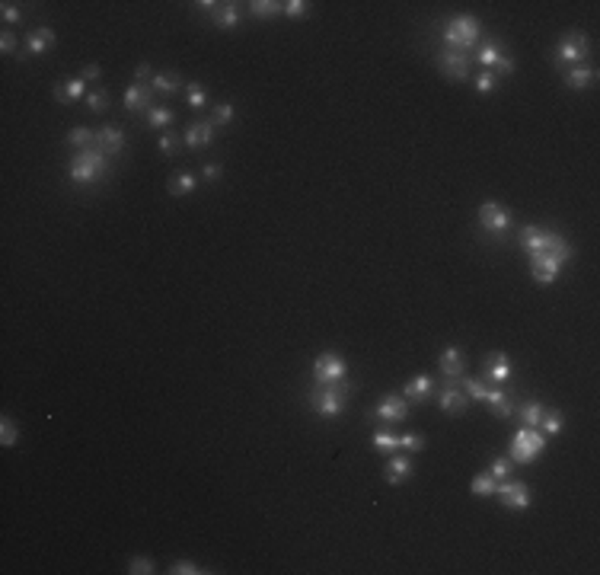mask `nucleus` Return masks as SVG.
<instances>
[{
    "label": "nucleus",
    "instance_id": "1",
    "mask_svg": "<svg viewBox=\"0 0 600 575\" xmlns=\"http://www.w3.org/2000/svg\"><path fill=\"white\" fill-rule=\"evenodd\" d=\"M521 246L527 250V256H530V275L537 278L540 284H552L556 278H559L562 265L572 259V243L566 240V236H559L556 230H546V227H537V224H530V227H521Z\"/></svg>",
    "mask_w": 600,
    "mask_h": 575
},
{
    "label": "nucleus",
    "instance_id": "2",
    "mask_svg": "<svg viewBox=\"0 0 600 575\" xmlns=\"http://www.w3.org/2000/svg\"><path fill=\"white\" fill-rule=\"evenodd\" d=\"M112 170V160L106 157L103 151H99L96 144L87 147V151H77L74 157H70V167H68V176L74 182H80V186H87V182H99L106 179Z\"/></svg>",
    "mask_w": 600,
    "mask_h": 575
},
{
    "label": "nucleus",
    "instance_id": "3",
    "mask_svg": "<svg viewBox=\"0 0 600 575\" xmlns=\"http://www.w3.org/2000/svg\"><path fill=\"white\" fill-rule=\"evenodd\" d=\"M479 32H483V23L476 16L469 13H460L454 20L444 23V49H454V51H463L469 55V49H476L479 45Z\"/></svg>",
    "mask_w": 600,
    "mask_h": 575
},
{
    "label": "nucleus",
    "instance_id": "4",
    "mask_svg": "<svg viewBox=\"0 0 600 575\" xmlns=\"http://www.w3.org/2000/svg\"><path fill=\"white\" fill-rule=\"evenodd\" d=\"M307 403L317 416L323 419H336L348 403V393H345V384H332V387H323V384H313V390L307 393Z\"/></svg>",
    "mask_w": 600,
    "mask_h": 575
},
{
    "label": "nucleus",
    "instance_id": "5",
    "mask_svg": "<svg viewBox=\"0 0 600 575\" xmlns=\"http://www.w3.org/2000/svg\"><path fill=\"white\" fill-rule=\"evenodd\" d=\"M546 435L540 429H530V425H521L518 429V435L511 438V454L508 457L514 460V464H521V467H527V464H533V460L540 457L546 450Z\"/></svg>",
    "mask_w": 600,
    "mask_h": 575
},
{
    "label": "nucleus",
    "instance_id": "6",
    "mask_svg": "<svg viewBox=\"0 0 600 575\" xmlns=\"http://www.w3.org/2000/svg\"><path fill=\"white\" fill-rule=\"evenodd\" d=\"M345 377H348V365L338 352H319L313 358V384L332 387V384H342Z\"/></svg>",
    "mask_w": 600,
    "mask_h": 575
},
{
    "label": "nucleus",
    "instance_id": "7",
    "mask_svg": "<svg viewBox=\"0 0 600 575\" xmlns=\"http://www.w3.org/2000/svg\"><path fill=\"white\" fill-rule=\"evenodd\" d=\"M495 495L498 502H502L504 508H511V512H524V508L533 505V492L527 483H521V479H498L495 486Z\"/></svg>",
    "mask_w": 600,
    "mask_h": 575
},
{
    "label": "nucleus",
    "instance_id": "8",
    "mask_svg": "<svg viewBox=\"0 0 600 575\" xmlns=\"http://www.w3.org/2000/svg\"><path fill=\"white\" fill-rule=\"evenodd\" d=\"M476 221L489 236H502V234H508V227H511V211L504 208V205H498V201H483Z\"/></svg>",
    "mask_w": 600,
    "mask_h": 575
},
{
    "label": "nucleus",
    "instance_id": "9",
    "mask_svg": "<svg viewBox=\"0 0 600 575\" xmlns=\"http://www.w3.org/2000/svg\"><path fill=\"white\" fill-rule=\"evenodd\" d=\"M435 400H438V406H441V412H447V416H463L466 406H469V400L460 390V384L450 381V377H444L441 387H435Z\"/></svg>",
    "mask_w": 600,
    "mask_h": 575
},
{
    "label": "nucleus",
    "instance_id": "10",
    "mask_svg": "<svg viewBox=\"0 0 600 575\" xmlns=\"http://www.w3.org/2000/svg\"><path fill=\"white\" fill-rule=\"evenodd\" d=\"M587 49H591V45H587V35L585 32H568L566 39L556 45V64H568V68H575V64H585Z\"/></svg>",
    "mask_w": 600,
    "mask_h": 575
},
{
    "label": "nucleus",
    "instance_id": "11",
    "mask_svg": "<svg viewBox=\"0 0 600 575\" xmlns=\"http://www.w3.org/2000/svg\"><path fill=\"white\" fill-rule=\"evenodd\" d=\"M182 144L189 151H205V147L214 144V122L211 118H195L186 125V134H182Z\"/></svg>",
    "mask_w": 600,
    "mask_h": 575
},
{
    "label": "nucleus",
    "instance_id": "12",
    "mask_svg": "<svg viewBox=\"0 0 600 575\" xmlns=\"http://www.w3.org/2000/svg\"><path fill=\"white\" fill-rule=\"evenodd\" d=\"M438 367H441V377H450V381H460L466 374V352L460 346H447L438 358Z\"/></svg>",
    "mask_w": 600,
    "mask_h": 575
},
{
    "label": "nucleus",
    "instance_id": "13",
    "mask_svg": "<svg viewBox=\"0 0 600 575\" xmlns=\"http://www.w3.org/2000/svg\"><path fill=\"white\" fill-rule=\"evenodd\" d=\"M469 61H473V58L463 55V51H454V49H444L441 55H438V68H441L447 77H454V80H466Z\"/></svg>",
    "mask_w": 600,
    "mask_h": 575
},
{
    "label": "nucleus",
    "instance_id": "14",
    "mask_svg": "<svg viewBox=\"0 0 600 575\" xmlns=\"http://www.w3.org/2000/svg\"><path fill=\"white\" fill-rule=\"evenodd\" d=\"M125 144H128V141H125V132H122L118 125H103V128H96V147H99V151H103L109 160L115 157V153H122Z\"/></svg>",
    "mask_w": 600,
    "mask_h": 575
},
{
    "label": "nucleus",
    "instance_id": "15",
    "mask_svg": "<svg viewBox=\"0 0 600 575\" xmlns=\"http://www.w3.org/2000/svg\"><path fill=\"white\" fill-rule=\"evenodd\" d=\"M435 387H438V381L431 374H419L402 387V400L406 403H425V400L435 396Z\"/></svg>",
    "mask_w": 600,
    "mask_h": 575
},
{
    "label": "nucleus",
    "instance_id": "16",
    "mask_svg": "<svg viewBox=\"0 0 600 575\" xmlns=\"http://www.w3.org/2000/svg\"><path fill=\"white\" fill-rule=\"evenodd\" d=\"M511 374H514V367H511V358L504 352H492L489 358H485V377H489L492 384L504 387V384L511 381Z\"/></svg>",
    "mask_w": 600,
    "mask_h": 575
},
{
    "label": "nucleus",
    "instance_id": "17",
    "mask_svg": "<svg viewBox=\"0 0 600 575\" xmlns=\"http://www.w3.org/2000/svg\"><path fill=\"white\" fill-rule=\"evenodd\" d=\"M374 416H380L383 422H406L409 419V403L402 400V396H383L380 400V406H377V412Z\"/></svg>",
    "mask_w": 600,
    "mask_h": 575
},
{
    "label": "nucleus",
    "instance_id": "18",
    "mask_svg": "<svg viewBox=\"0 0 600 575\" xmlns=\"http://www.w3.org/2000/svg\"><path fill=\"white\" fill-rule=\"evenodd\" d=\"M153 87L147 84H132L125 90V109L128 112H141V109H153Z\"/></svg>",
    "mask_w": 600,
    "mask_h": 575
},
{
    "label": "nucleus",
    "instance_id": "19",
    "mask_svg": "<svg viewBox=\"0 0 600 575\" xmlns=\"http://www.w3.org/2000/svg\"><path fill=\"white\" fill-rule=\"evenodd\" d=\"M58 45V35H55V29H49V26H39V29H32V32L26 35V51L29 55H45V51H51Z\"/></svg>",
    "mask_w": 600,
    "mask_h": 575
},
{
    "label": "nucleus",
    "instance_id": "20",
    "mask_svg": "<svg viewBox=\"0 0 600 575\" xmlns=\"http://www.w3.org/2000/svg\"><path fill=\"white\" fill-rule=\"evenodd\" d=\"M415 473V467H412V460L402 454V450H396L393 457H390V464H387V470H383V476H387V483L390 486H400V483H406L409 476Z\"/></svg>",
    "mask_w": 600,
    "mask_h": 575
},
{
    "label": "nucleus",
    "instance_id": "21",
    "mask_svg": "<svg viewBox=\"0 0 600 575\" xmlns=\"http://www.w3.org/2000/svg\"><path fill=\"white\" fill-rule=\"evenodd\" d=\"M562 77H566L568 90H587V87L597 80V70H594L591 64H575V68L562 70Z\"/></svg>",
    "mask_w": 600,
    "mask_h": 575
},
{
    "label": "nucleus",
    "instance_id": "22",
    "mask_svg": "<svg viewBox=\"0 0 600 575\" xmlns=\"http://www.w3.org/2000/svg\"><path fill=\"white\" fill-rule=\"evenodd\" d=\"M151 87H153L157 96H173V93L182 87V74L179 70H157L153 80H151Z\"/></svg>",
    "mask_w": 600,
    "mask_h": 575
},
{
    "label": "nucleus",
    "instance_id": "23",
    "mask_svg": "<svg viewBox=\"0 0 600 575\" xmlns=\"http://www.w3.org/2000/svg\"><path fill=\"white\" fill-rule=\"evenodd\" d=\"M492 406V416L495 419H511L514 416V400H511L504 390H485V400Z\"/></svg>",
    "mask_w": 600,
    "mask_h": 575
},
{
    "label": "nucleus",
    "instance_id": "24",
    "mask_svg": "<svg viewBox=\"0 0 600 575\" xmlns=\"http://www.w3.org/2000/svg\"><path fill=\"white\" fill-rule=\"evenodd\" d=\"M83 93H87V80H83V77H70V80H61V84L55 87L58 103H77Z\"/></svg>",
    "mask_w": 600,
    "mask_h": 575
},
{
    "label": "nucleus",
    "instance_id": "25",
    "mask_svg": "<svg viewBox=\"0 0 600 575\" xmlns=\"http://www.w3.org/2000/svg\"><path fill=\"white\" fill-rule=\"evenodd\" d=\"M195 186H198V176L189 173V170L173 173V176H170V182H166V189H170V195H173V198H182V195L195 192Z\"/></svg>",
    "mask_w": 600,
    "mask_h": 575
},
{
    "label": "nucleus",
    "instance_id": "26",
    "mask_svg": "<svg viewBox=\"0 0 600 575\" xmlns=\"http://www.w3.org/2000/svg\"><path fill=\"white\" fill-rule=\"evenodd\" d=\"M211 23L217 29H224V32H227V29H236L240 26V4H221V7L211 13Z\"/></svg>",
    "mask_w": 600,
    "mask_h": 575
},
{
    "label": "nucleus",
    "instance_id": "27",
    "mask_svg": "<svg viewBox=\"0 0 600 575\" xmlns=\"http://www.w3.org/2000/svg\"><path fill=\"white\" fill-rule=\"evenodd\" d=\"M543 403L540 400H527V403H521V406H514V416L521 419V425H530V429H537L540 425V419H543Z\"/></svg>",
    "mask_w": 600,
    "mask_h": 575
},
{
    "label": "nucleus",
    "instance_id": "28",
    "mask_svg": "<svg viewBox=\"0 0 600 575\" xmlns=\"http://www.w3.org/2000/svg\"><path fill=\"white\" fill-rule=\"evenodd\" d=\"M371 448L377 450V454H396V450H400V435H393V431H387V429H377L371 435Z\"/></svg>",
    "mask_w": 600,
    "mask_h": 575
},
{
    "label": "nucleus",
    "instance_id": "29",
    "mask_svg": "<svg viewBox=\"0 0 600 575\" xmlns=\"http://www.w3.org/2000/svg\"><path fill=\"white\" fill-rule=\"evenodd\" d=\"M540 431H543L546 438H552V435H562V429H566V416H562L559 409H543V419H540V425H537Z\"/></svg>",
    "mask_w": 600,
    "mask_h": 575
},
{
    "label": "nucleus",
    "instance_id": "30",
    "mask_svg": "<svg viewBox=\"0 0 600 575\" xmlns=\"http://www.w3.org/2000/svg\"><path fill=\"white\" fill-rule=\"evenodd\" d=\"M173 109L170 106H153V109H147V128H153V132H163L166 125H173Z\"/></svg>",
    "mask_w": 600,
    "mask_h": 575
},
{
    "label": "nucleus",
    "instance_id": "31",
    "mask_svg": "<svg viewBox=\"0 0 600 575\" xmlns=\"http://www.w3.org/2000/svg\"><path fill=\"white\" fill-rule=\"evenodd\" d=\"M93 144H96V132H93V128L77 125L68 132V147H74V151H87V147H93Z\"/></svg>",
    "mask_w": 600,
    "mask_h": 575
},
{
    "label": "nucleus",
    "instance_id": "32",
    "mask_svg": "<svg viewBox=\"0 0 600 575\" xmlns=\"http://www.w3.org/2000/svg\"><path fill=\"white\" fill-rule=\"evenodd\" d=\"M495 486H498V479L492 476V473H476L473 483H469V489H473V495H479V499H489V495H495Z\"/></svg>",
    "mask_w": 600,
    "mask_h": 575
},
{
    "label": "nucleus",
    "instance_id": "33",
    "mask_svg": "<svg viewBox=\"0 0 600 575\" xmlns=\"http://www.w3.org/2000/svg\"><path fill=\"white\" fill-rule=\"evenodd\" d=\"M249 13H253L255 20H275V16L281 13V4H278V0H253V4H249Z\"/></svg>",
    "mask_w": 600,
    "mask_h": 575
},
{
    "label": "nucleus",
    "instance_id": "34",
    "mask_svg": "<svg viewBox=\"0 0 600 575\" xmlns=\"http://www.w3.org/2000/svg\"><path fill=\"white\" fill-rule=\"evenodd\" d=\"M502 55H504L502 45L492 42V39H489V42L479 45V51H476V58H479V64H483V68H495V64L502 61Z\"/></svg>",
    "mask_w": 600,
    "mask_h": 575
},
{
    "label": "nucleus",
    "instance_id": "35",
    "mask_svg": "<svg viewBox=\"0 0 600 575\" xmlns=\"http://www.w3.org/2000/svg\"><path fill=\"white\" fill-rule=\"evenodd\" d=\"M457 384H460V390L466 393V400H479V403L485 400V390H489V387H485L479 377H466V374H463Z\"/></svg>",
    "mask_w": 600,
    "mask_h": 575
},
{
    "label": "nucleus",
    "instance_id": "36",
    "mask_svg": "<svg viewBox=\"0 0 600 575\" xmlns=\"http://www.w3.org/2000/svg\"><path fill=\"white\" fill-rule=\"evenodd\" d=\"M400 450L402 454H419V450H425V435H419V431L400 435Z\"/></svg>",
    "mask_w": 600,
    "mask_h": 575
},
{
    "label": "nucleus",
    "instance_id": "37",
    "mask_svg": "<svg viewBox=\"0 0 600 575\" xmlns=\"http://www.w3.org/2000/svg\"><path fill=\"white\" fill-rule=\"evenodd\" d=\"M16 441H20V429L13 425L10 416H4L0 419V444H4V448H13Z\"/></svg>",
    "mask_w": 600,
    "mask_h": 575
},
{
    "label": "nucleus",
    "instance_id": "38",
    "mask_svg": "<svg viewBox=\"0 0 600 575\" xmlns=\"http://www.w3.org/2000/svg\"><path fill=\"white\" fill-rule=\"evenodd\" d=\"M179 147H182V134H173V132L160 134V153H163V157H176Z\"/></svg>",
    "mask_w": 600,
    "mask_h": 575
},
{
    "label": "nucleus",
    "instance_id": "39",
    "mask_svg": "<svg viewBox=\"0 0 600 575\" xmlns=\"http://www.w3.org/2000/svg\"><path fill=\"white\" fill-rule=\"evenodd\" d=\"M205 572H211V569H201L198 562H192V560H176L173 566H170V575H205Z\"/></svg>",
    "mask_w": 600,
    "mask_h": 575
},
{
    "label": "nucleus",
    "instance_id": "40",
    "mask_svg": "<svg viewBox=\"0 0 600 575\" xmlns=\"http://www.w3.org/2000/svg\"><path fill=\"white\" fill-rule=\"evenodd\" d=\"M186 99H189V106H192V109H205V106H208V90L201 84H189L186 87Z\"/></svg>",
    "mask_w": 600,
    "mask_h": 575
},
{
    "label": "nucleus",
    "instance_id": "41",
    "mask_svg": "<svg viewBox=\"0 0 600 575\" xmlns=\"http://www.w3.org/2000/svg\"><path fill=\"white\" fill-rule=\"evenodd\" d=\"M281 13L291 16V20H304L310 13V4L307 0H288V4H281Z\"/></svg>",
    "mask_w": 600,
    "mask_h": 575
},
{
    "label": "nucleus",
    "instance_id": "42",
    "mask_svg": "<svg viewBox=\"0 0 600 575\" xmlns=\"http://www.w3.org/2000/svg\"><path fill=\"white\" fill-rule=\"evenodd\" d=\"M157 569H153V560L151 556H134L132 562H128V575H153Z\"/></svg>",
    "mask_w": 600,
    "mask_h": 575
},
{
    "label": "nucleus",
    "instance_id": "43",
    "mask_svg": "<svg viewBox=\"0 0 600 575\" xmlns=\"http://www.w3.org/2000/svg\"><path fill=\"white\" fill-rule=\"evenodd\" d=\"M211 122H214V128H217V125H224V128H227L230 122H234V106H230V103L214 106V112H211Z\"/></svg>",
    "mask_w": 600,
    "mask_h": 575
},
{
    "label": "nucleus",
    "instance_id": "44",
    "mask_svg": "<svg viewBox=\"0 0 600 575\" xmlns=\"http://www.w3.org/2000/svg\"><path fill=\"white\" fill-rule=\"evenodd\" d=\"M473 90H476L479 96H489V93L495 90V74H492V70H483V74L473 80Z\"/></svg>",
    "mask_w": 600,
    "mask_h": 575
},
{
    "label": "nucleus",
    "instance_id": "45",
    "mask_svg": "<svg viewBox=\"0 0 600 575\" xmlns=\"http://www.w3.org/2000/svg\"><path fill=\"white\" fill-rule=\"evenodd\" d=\"M489 473L495 479H508L511 473H514V460H511V457H495V460H492V470Z\"/></svg>",
    "mask_w": 600,
    "mask_h": 575
},
{
    "label": "nucleus",
    "instance_id": "46",
    "mask_svg": "<svg viewBox=\"0 0 600 575\" xmlns=\"http://www.w3.org/2000/svg\"><path fill=\"white\" fill-rule=\"evenodd\" d=\"M106 106H109V93H106V90H93L90 96H87V109L106 112Z\"/></svg>",
    "mask_w": 600,
    "mask_h": 575
},
{
    "label": "nucleus",
    "instance_id": "47",
    "mask_svg": "<svg viewBox=\"0 0 600 575\" xmlns=\"http://www.w3.org/2000/svg\"><path fill=\"white\" fill-rule=\"evenodd\" d=\"M0 16H4V23H23V10L16 7V4H0Z\"/></svg>",
    "mask_w": 600,
    "mask_h": 575
},
{
    "label": "nucleus",
    "instance_id": "48",
    "mask_svg": "<svg viewBox=\"0 0 600 575\" xmlns=\"http://www.w3.org/2000/svg\"><path fill=\"white\" fill-rule=\"evenodd\" d=\"M153 74H157V70H153L147 61H141L138 68H134V80H138V84H144V80H153Z\"/></svg>",
    "mask_w": 600,
    "mask_h": 575
},
{
    "label": "nucleus",
    "instance_id": "49",
    "mask_svg": "<svg viewBox=\"0 0 600 575\" xmlns=\"http://www.w3.org/2000/svg\"><path fill=\"white\" fill-rule=\"evenodd\" d=\"M13 51H16V35L4 32L0 35V55H13Z\"/></svg>",
    "mask_w": 600,
    "mask_h": 575
},
{
    "label": "nucleus",
    "instance_id": "50",
    "mask_svg": "<svg viewBox=\"0 0 600 575\" xmlns=\"http://www.w3.org/2000/svg\"><path fill=\"white\" fill-rule=\"evenodd\" d=\"M80 77L87 80V84H90V80H99V77H103V68H99V64H83Z\"/></svg>",
    "mask_w": 600,
    "mask_h": 575
},
{
    "label": "nucleus",
    "instance_id": "51",
    "mask_svg": "<svg viewBox=\"0 0 600 575\" xmlns=\"http://www.w3.org/2000/svg\"><path fill=\"white\" fill-rule=\"evenodd\" d=\"M495 68H498V74H504V77H511V74H514V58H511V55H508V51H504V55H502V61H498V64H495Z\"/></svg>",
    "mask_w": 600,
    "mask_h": 575
},
{
    "label": "nucleus",
    "instance_id": "52",
    "mask_svg": "<svg viewBox=\"0 0 600 575\" xmlns=\"http://www.w3.org/2000/svg\"><path fill=\"white\" fill-rule=\"evenodd\" d=\"M214 179H221V167H217V163H208L205 167V182H214Z\"/></svg>",
    "mask_w": 600,
    "mask_h": 575
},
{
    "label": "nucleus",
    "instance_id": "53",
    "mask_svg": "<svg viewBox=\"0 0 600 575\" xmlns=\"http://www.w3.org/2000/svg\"><path fill=\"white\" fill-rule=\"evenodd\" d=\"M195 7H198V10H201V13H208V16H211V13H214V10L221 7V4H214V0H201V4H195Z\"/></svg>",
    "mask_w": 600,
    "mask_h": 575
}]
</instances>
